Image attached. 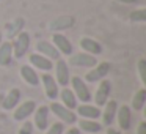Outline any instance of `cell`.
<instances>
[{"label": "cell", "instance_id": "6da1fadb", "mask_svg": "<svg viewBox=\"0 0 146 134\" xmlns=\"http://www.w3.org/2000/svg\"><path fill=\"white\" fill-rule=\"evenodd\" d=\"M72 84V92L76 95L77 99H80L82 103H90L91 101V92H90L88 85L85 84V80L79 76H74L72 79L69 80Z\"/></svg>", "mask_w": 146, "mask_h": 134}, {"label": "cell", "instance_id": "7a4b0ae2", "mask_svg": "<svg viewBox=\"0 0 146 134\" xmlns=\"http://www.w3.org/2000/svg\"><path fill=\"white\" fill-rule=\"evenodd\" d=\"M49 112H54V114L61 120V123L74 125L77 121V115L74 114L71 109L64 107L63 104H58V103H52V104L49 106Z\"/></svg>", "mask_w": 146, "mask_h": 134}, {"label": "cell", "instance_id": "3957f363", "mask_svg": "<svg viewBox=\"0 0 146 134\" xmlns=\"http://www.w3.org/2000/svg\"><path fill=\"white\" fill-rule=\"evenodd\" d=\"M11 44H13V55L16 58H22L30 48V35L27 32H21Z\"/></svg>", "mask_w": 146, "mask_h": 134}, {"label": "cell", "instance_id": "277c9868", "mask_svg": "<svg viewBox=\"0 0 146 134\" xmlns=\"http://www.w3.org/2000/svg\"><path fill=\"white\" fill-rule=\"evenodd\" d=\"M108 71H110V63H108V62H101V63H98L96 66H93L91 71L86 73L85 80L88 84H94V82H98V80L104 79L108 74Z\"/></svg>", "mask_w": 146, "mask_h": 134}, {"label": "cell", "instance_id": "5b68a950", "mask_svg": "<svg viewBox=\"0 0 146 134\" xmlns=\"http://www.w3.org/2000/svg\"><path fill=\"white\" fill-rule=\"evenodd\" d=\"M69 63L72 66H79V68H93L98 65V58H96V55L82 52V54H74L69 58Z\"/></svg>", "mask_w": 146, "mask_h": 134}, {"label": "cell", "instance_id": "8992f818", "mask_svg": "<svg viewBox=\"0 0 146 134\" xmlns=\"http://www.w3.org/2000/svg\"><path fill=\"white\" fill-rule=\"evenodd\" d=\"M55 73H57V84L61 87H68L71 80V74H69V66L63 58H58L55 63Z\"/></svg>", "mask_w": 146, "mask_h": 134}, {"label": "cell", "instance_id": "52a82bcc", "mask_svg": "<svg viewBox=\"0 0 146 134\" xmlns=\"http://www.w3.org/2000/svg\"><path fill=\"white\" fill-rule=\"evenodd\" d=\"M39 80L42 82V85H44V92H46V96H47L49 99H52V101H55V99L58 98V84L57 80L54 79V77L50 76V74H42L41 77H39Z\"/></svg>", "mask_w": 146, "mask_h": 134}, {"label": "cell", "instance_id": "ba28073f", "mask_svg": "<svg viewBox=\"0 0 146 134\" xmlns=\"http://www.w3.org/2000/svg\"><path fill=\"white\" fill-rule=\"evenodd\" d=\"M110 92H111V84H110V80L102 79L101 84H99V87H98V90H96V93H94V103H96V106H98V107L104 106L105 103L108 101Z\"/></svg>", "mask_w": 146, "mask_h": 134}, {"label": "cell", "instance_id": "9c48e42d", "mask_svg": "<svg viewBox=\"0 0 146 134\" xmlns=\"http://www.w3.org/2000/svg\"><path fill=\"white\" fill-rule=\"evenodd\" d=\"M115 117L118 118L119 129H123V131L130 129V126H132V111H130L129 106H121L116 111V115H115Z\"/></svg>", "mask_w": 146, "mask_h": 134}, {"label": "cell", "instance_id": "30bf717a", "mask_svg": "<svg viewBox=\"0 0 146 134\" xmlns=\"http://www.w3.org/2000/svg\"><path fill=\"white\" fill-rule=\"evenodd\" d=\"M118 111V103L115 99H108L107 103L104 104V112H101V117H102V123L104 126H110L115 120V115H116Z\"/></svg>", "mask_w": 146, "mask_h": 134}, {"label": "cell", "instance_id": "8fae6325", "mask_svg": "<svg viewBox=\"0 0 146 134\" xmlns=\"http://www.w3.org/2000/svg\"><path fill=\"white\" fill-rule=\"evenodd\" d=\"M35 109H36V103L32 101V99L22 103V104H19L16 107V111H14V120H16V121L27 120V118L35 112Z\"/></svg>", "mask_w": 146, "mask_h": 134}, {"label": "cell", "instance_id": "7c38bea8", "mask_svg": "<svg viewBox=\"0 0 146 134\" xmlns=\"http://www.w3.org/2000/svg\"><path fill=\"white\" fill-rule=\"evenodd\" d=\"M52 44L57 48V51L60 52V54H64V55L72 54V44H71L69 40L64 35H61V33H54V36H52Z\"/></svg>", "mask_w": 146, "mask_h": 134}, {"label": "cell", "instance_id": "4fadbf2b", "mask_svg": "<svg viewBox=\"0 0 146 134\" xmlns=\"http://www.w3.org/2000/svg\"><path fill=\"white\" fill-rule=\"evenodd\" d=\"M36 51H38L41 55L47 57L49 60H58L60 55H61L60 52L57 51V48L49 41H38L36 43Z\"/></svg>", "mask_w": 146, "mask_h": 134}, {"label": "cell", "instance_id": "5bb4252c", "mask_svg": "<svg viewBox=\"0 0 146 134\" xmlns=\"http://www.w3.org/2000/svg\"><path fill=\"white\" fill-rule=\"evenodd\" d=\"M49 125V107L47 106H39L35 109V126L38 129L44 131Z\"/></svg>", "mask_w": 146, "mask_h": 134}, {"label": "cell", "instance_id": "9a60e30c", "mask_svg": "<svg viewBox=\"0 0 146 134\" xmlns=\"http://www.w3.org/2000/svg\"><path fill=\"white\" fill-rule=\"evenodd\" d=\"M77 114L79 117L86 118V120H96V118L101 117V109L98 106H91V104H82L77 106Z\"/></svg>", "mask_w": 146, "mask_h": 134}, {"label": "cell", "instance_id": "2e32d148", "mask_svg": "<svg viewBox=\"0 0 146 134\" xmlns=\"http://www.w3.org/2000/svg\"><path fill=\"white\" fill-rule=\"evenodd\" d=\"M21 76H22V79L25 80L29 85H33V87H38L39 85V76L36 74L35 68L30 66V65H24V66H21Z\"/></svg>", "mask_w": 146, "mask_h": 134}, {"label": "cell", "instance_id": "e0dca14e", "mask_svg": "<svg viewBox=\"0 0 146 134\" xmlns=\"http://www.w3.org/2000/svg\"><path fill=\"white\" fill-rule=\"evenodd\" d=\"M29 60L33 65V68H38V70H42V71H50L54 68L52 60H49L47 57H44L41 54H32L29 57Z\"/></svg>", "mask_w": 146, "mask_h": 134}, {"label": "cell", "instance_id": "ac0fdd59", "mask_svg": "<svg viewBox=\"0 0 146 134\" xmlns=\"http://www.w3.org/2000/svg\"><path fill=\"white\" fill-rule=\"evenodd\" d=\"M19 101H21V90L13 88V90L8 92L7 96H5L3 103H2V107H3L5 111H11V109H14L19 104Z\"/></svg>", "mask_w": 146, "mask_h": 134}, {"label": "cell", "instance_id": "d6986e66", "mask_svg": "<svg viewBox=\"0 0 146 134\" xmlns=\"http://www.w3.org/2000/svg\"><path fill=\"white\" fill-rule=\"evenodd\" d=\"M11 60H13V44L10 41L0 43V65L10 66Z\"/></svg>", "mask_w": 146, "mask_h": 134}, {"label": "cell", "instance_id": "ffe728a7", "mask_svg": "<svg viewBox=\"0 0 146 134\" xmlns=\"http://www.w3.org/2000/svg\"><path fill=\"white\" fill-rule=\"evenodd\" d=\"M80 48H82L86 54H91V55L102 54V46L99 44L96 40H91V38H82L80 40Z\"/></svg>", "mask_w": 146, "mask_h": 134}, {"label": "cell", "instance_id": "44dd1931", "mask_svg": "<svg viewBox=\"0 0 146 134\" xmlns=\"http://www.w3.org/2000/svg\"><path fill=\"white\" fill-rule=\"evenodd\" d=\"M60 96H61V103H63L64 107L74 111V109L79 106L77 104V98H76V95H74V92L71 88H68V87H63V90L60 92Z\"/></svg>", "mask_w": 146, "mask_h": 134}, {"label": "cell", "instance_id": "7402d4cb", "mask_svg": "<svg viewBox=\"0 0 146 134\" xmlns=\"http://www.w3.org/2000/svg\"><path fill=\"white\" fill-rule=\"evenodd\" d=\"M79 129H83L85 133H91V134H99L102 131V125L98 123L96 120L82 118V120L79 121Z\"/></svg>", "mask_w": 146, "mask_h": 134}, {"label": "cell", "instance_id": "603a6c76", "mask_svg": "<svg viewBox=\"0 0 146 134\" xmlns=\"http://www.w3.org/2000/svg\"><path fill=\"white\" fill-rule=\"evenodd\" d=\"M72 24H74V17L72 16H61V17L55 19L54 22L50 24V29L52 30H64V29L72 27Z\"/></svg>", "mask_w": 146, "mask_h": 134}, {"label": "cell", "instance_id": "cb8c5ba5", "mask_svg": "<svg viewBox=\"0 0 146 134\" xmlns=\"http://www.w3.org/2000/svg\"><path fill=\"white\" fill-rule=\"evenodd\" d=\"M145 103H146V90L141 88V90H138V92L133 95V98H132L133 111H141V109L145 107Z\"/></svg>", "mask_w": 146, "mask_h": 134}, {"label": "cell", "instance_id": "d4e9b609", "mask_svg": "<svg viewBox=\"0 0 146 134\" xmlns=\"http://www.w3.org/2000/svg\"><path fill=\"white\" fill-rule=\"evenodd\" d=\"M24 27V19H16L13 24H8L7 30H8V38H13L17 36L21 33V29Z\"/></svg>", "mask_w": 146, "mask_h": 134}, {"label": "cell", "instance_id": "484cf974", "mask_svg": "<svg viewBox=\"0 0 146 134\" xmlns=\"http://www.w3.org/2000/svg\"><path fill=\"white\" fill-rule=\"evenodd\" d=\"M130 19H132L133 22H145L146 21V10L141 8V10L133 11V13L130 14Z\"/></svg>", "mask_w": 146, "mask_h": 134}, {"label": "cell", "instance_id": "4316f807", "mask_svg": "<svg viewBox=\"0 0 146 134\" xmlns=\"http://www.w3.org/2000/svg\"><path fill=\"white\" fill-rule=\"evenodd\" d=\"M63 133H64V125L61 123V121H55V123L46 131V134H63Z\"/></svg>", "mask_w": 146, "mask_h": 134}, {"label": "cell", "instance_id": "83f0119b", "mask_svg": "<svg viewBox=\"0 0 146 134\" xmlns=\"http://www.w3.org/2000/svg\"><path fill=\"white\" fill-rule=\"evenodd\" d=\"M138 73H140V80L143 85H146V60L140 58L138 60Z\"/></svg>", "mask_w": 146, "mask_h": 134}, {"label": "cell", "instance_id": "f1b7e54d", "mask_svg": "<svg viewBox=\"0 0 146 134\" xmlns=\"http://www.w3.org/2000/svg\"><path fill=\"white\" fill-rule=\"evenodd\" d=\"M17 134H33V123L32 121H25V123L21 126V129Z\"/></svg>", "mask_w": 146, "mask_h": 134}, {"label": "cell", "instance_id": "f546056e", "mask_svg": "<svg viewBox=\"0 0 146 134\" xmlns=\"http://www.w3.org/2000/svg\"><path fill=\"white\" fill-rule=\"evenodd\" d=\"M137 134H146V121H141L138 125V129H137Z\"/></svg>", "mask_w": 146, "mask_h": 134}, {"label": "cell", "instance_id": "4dcf8cb0", "mask_svg": "<svg viewBox=\"0 0 146 134\" xmlns=\"http://www.w3.org/2000/svg\"><path fill=\"white\" fill-rule=\"evenodd\" d=\"M63 134H80V129L79 128H71V129H68L66 133H63Z\"/></svg>", "mask_w": 146, "mask_h": 134}, {"label": "cell", "instance_id": "1f68e13d", "mask_svg": "<svg viewBox=\"0 0 146 134\" xmlns=\"http://www.w3.org/2000/svg\"><path fill=\"white\" fill-rule=\"evenodd\" d=\"M107 134H121L119 131H116V129H111L110 126H108V129H107Z\"/></svg>", "mask_w": 146, "mask_h": 134}, {"label": "cell", "instance_id": "d6a6232c", "mask_svg": "<svg viewBox=\"0 0 146 134\" xmlns=\"http://www.w3.org/2000/svg\"><path fill=\"white\" fill-rule=\"evenodd\" d=\"M118 2H121V3H135L138 0H118Z\"/></svg>", "mask_w": 146, "mask_h": 134}, {"label": "cell", "instance_id": "836d02e7", "mask_svg": "<svg viewBox=\"0 0 146 134\" xmlns=\"http://www.w3.org/2000/svg\"><path fill=\"white\" fill-rule=\"evenodd\" d=\"M0 43H2V33H0Z\"/></svg>", "mask_w": 146, "mask_h": 134}]
</instances>
